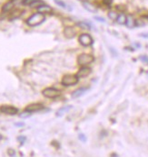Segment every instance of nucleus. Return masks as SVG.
Segmentation results:
<instances>
[{"label": "nucleus", "mask_w": 148, "mask_h": 157, "mask_svg": "<svg viewBox=\"0 0 148 157\" xmlns=\"http://www.w3.org/2000/svg\"><path fill=\"white\" fill-rule=\"evenodd\" d=\"M71 108H72L71 106H66V107H64V108L60 109L56 112V116H57V117H61V116H63L65 113L68 112L69 110L71 109Z\"/></svg>", "instance_id": "16"}, {"label": "nucleus", "mask_w": 148, "mask_h": 157, "mask_svg": "<svg viewBox=\"0 0 148 157\" xmlns=\"http://www.w3.org/2000/svg\"><path fill=\"white\" fill-rule=\"evenodd\" d=\"M80 1H82V2H85L86 0H80Z\"/></svg>", "instance_id": "28"}, {"label": "nucleus", "mask_w": 148, "mask_h": 157, "mask_svg": "<svg viewBox=\"0 0 148 157\" xmlns=\"http://www.w3.org/2000/svg\"><path fill=\"white\" fill-rule=\"evenodd\" d=\"M87 90V88H80L76 90H75L73 93H72V97L74 98H80L81 96L84 94Z\"/></svg>", "instance_id": "13"}, {"label": "nucleus", "mask_w": 148, "mask_h": 157, "mask_svg": "<svg viewBox=\"0 0 148 157\" xmlns=\"http://www.w3.org/2000/svg\"><path fill=\"white\" fill-rule=\"evenodd\" d=\"M16 126H23V124H16Z\"/></svg>", "instance_id": "27"}, {"label": "nucleus", "mask_w": 148, "mask_h": 157, "mask_svg": "<svg viewBox=\"0 0 148 157\" xmlns=\"http://www.w3.org/2000/svg\"><path fill=\"white\" fill-rule=\"evenodd\" d=\"M79 139L81 140L82 142H85L86 141V138L84 135H79Z\"/></svg>", "instance_id": "26"}, {"label": "nucleus", "mask_w": 148, "mask_h": 157, "mask_svg": "<svg viewBox=\"0 0 148 157\" xmlns=\"http://www.w3.org/2000/svg\"><path fill=\"white\" fill-rule=\"evenodd\" d=\"M91 72H92L91 68H89V67H87V66H83V67H81V68L79 69V71H77L76 77L78 78H85V77L89 76V75L91 74Z\"/></svg>", "instance_id": "6"}, {"label": "nucleus", "mask_w": 148, "mask_h": 157, "mask_svg": "<svg viewBox=\"0 0 148 157\" xmlns=\"http://www.w3.org/2000/svg\"><path fill=\"white\" fill-rule=\"evenodd\" d=\"M0 111L4 114L6 115H17L18 113V109L17 108L13 107V106H2L0 107Z\"/></svg>", "instance_id": "7"}, {"label": "nucleus", "mask_w": 148, "mask_h": 157, "mask_svg": "<svg viewBox=\"0 0 148 157\" xmlns=\"http://www.w3.org/2000/svg\"><path fill=\"white\" fill-rule=\"evenodd\" d=\"M36 9H37V11H38V13L43 14V15L50 14V13H52V11H53L52 7L50 6L49 5H46V4L42 5L41 6H39V7L36 8Z\"/></svg>", "instance_id": "11"}, {"label": "nucleus", "mask_w": 148, "mask_h": 157, "mask_svg": "<svg viewBox=\"0 0 148 157\" xmlns=\"http://www.w3.org/2000/svg\"><path fill=\"white\" fill-rule=\"evenodd\" d=\"M30 114H31V113H29V112H27V111H26V113L21 114V115H20V117H30Z\"/></svg>", "instance_id": "24"}, {"label": "nucleus", "mask_w": 148, "mask_h": 157, "mask_svg": "<svg viewBox=\"0 0 148 157\" xmlns=\"http://www.w3.org/2000/svg\"><path fill=\"white\" fill-rule=\"evenodd\" d=\"M78 41L80 43V44L84 46V47H88L91 46L94 43V40L92 38V36L89 33H82L79 35L78 37Z\"/></svg>", "instance_id": "4"}, {"label": "nucleus", "mask_w": 148, "mask_h": 157, "mask_svg": "<svg viewBox=\"0 0 148 157\" xmlns=\"http://www.w3.org/2000/svg\"><path fill=\"white\" fill-rule=\"evenodd\" d=\"M13 8H14V3L12 1H8L2 6V11L5 13H7L13 10Z\"/></svg>", "instance_id": "14"}, {"label": "nucleus", "mask_w": 148, "mask_h": 157, "mask_svg": "<svg viewBox=\"0 0 148 157\" xmlns=\"http://www.w3.org/2000/svg\"><path fill=\"white\" fill-rule=\"evenodd\" d=\"M95 19L97 21H98V22H101V23H105V20L103 17H100V16H95Z\"/></svg>", "instance_id": "23"}, {"label": "nucleus", "mask_w": 148, "mask_h": 157, "mask_svg": "<svg viewBox=\"0 0 148 157\" xmlns=\"http://www.w3.org/2000/svg\"><path fill=\"white\" fill-rule=\"evenodd\" d=\"M77 26H78V27H80L81 29L91 30V25H90L88 23L84 22V21H82V22H79V23H77Z\"/></svg>", "instance_id": "17"}, {"label": "nucleus", "mask_w": 148, "mask_h": 157, "mask_svg": "<svg viewBox=\"0 0 148 157\" xmlns=\"http://www.w3.org/2000/svg\"><path fill=\"white\" fill-rule=\"evenodd\" d=\"M35 1V0H23V5H25V6H30Z\"/></svg>", "instance_id": "21"}, {"label": "nucleus", "mask_w": 148, "mask_h": 157, "mask_svg": "<svg viewBox=\"0 0 148 157\" xmlns=\"http://www.w3.org/2000/svg\"><path fill=\"white\" fill-rule=\"evenodd\" d=\"M113 3V0H103V4L107 6H110Z\"/></svg>", "instance_id": "22"}, {"label": "nucleus", "mask_w": 148, "mask_h": 157, "mask_svg": "<svg viewBox=\"0 0 148 157\" xmlns=\"http://www.w3.org/2000/svg\"><path fill=\"white\" fill-rule=\"evenodd\" d=\"M42 94L47 98H56L60 96L61 92L55 88H47L42 91Z\"/></svg>", "instance_id": "5"}, {"label": "nucleus", "mask_w": 148, "mask_h": 157, "mask_svg": "<svg viewBox=\"0 0 148 157\" xmlns=\"http://www.w3.org/2000/svg\"><path fill=\"white\" fill-rule=\"evenodd\" d=\"M83 6H84V8L85 10H87L90 13H97V7L95 5H93V4H91V3H89L87 1L83 2Z\"/></svg>", "instance_id": "10"}, {"label": "nucleus", "mask_w": 148, "mask_h": 157, "mask_svg": "<svg viewBox=\"0 0 148 157\" xmlns=\"http://www.w3.org/2000/svg\"><path fill=\"white\" fill-rule=\"evenodd\" d=\"M95 61V58L93 55L88 53H82L77 57V64L80 66H86L88 64H91Z\"/></svg>", "instance_id": "2"}, {"label": "nucleus", "mask_w": 148, "mask_h": 157, "mask_svg": "<svg viewBox=\"0 0 148 157\" xmlns=\"http://www.w3.org/2000/svg\"><path fill=\"white\" fill-rule=\"evenodd\" d=\"M43 105L42 104H39V103H35V104H31V105H28L27 108H26V111L27 112H29V113H33V112H37L39 110L43 109Z\"/></svg>", "instance_id": "9"}, {"label": "nucleus", "mask_w": 148, "mask_h": 157, "mask_svg": "<svg viewBox=\"0 0 148 157\" xmlns=\"http://www.w3.org/2000/svg\"><path fill=\"white\" fill-rule=\"evenodd\" d=\"M125 25L128 28H130V29H133L134 27H135V19H134V17L132 16V15H129V16H126Z\"/></svg>", "instance_id": "12"}, {"label": "nucleus", "mask_w": 148, "mask_h": 157, "mask_svg": "<svg viewBox=\"0 0 148 157\" xmlns=\"http://www.w3.org/2000/svg\"><path fill=\"white\" fill-rule=\"evenodd\" d=\"M115 21H116L117 24H119V25H125V22H126V16H125V14L121 13V14L118 15V16H117V18H116Z\"/></svg>", "instance_id": "15"}, {"label": "nucleus", "mask_w": 148, "mask_h": 157, "mask_svg": "<svg viewBox=\"0 0 148 157\" xmlns=\"http://www.w3.org/2000/svg\"><path fill=\"white\" fill-rule=\"evenodd\" d=\"M46 20V16L43 14H40V13H35L34 14L30 17L27 18V24L29 25V26H37L39 25H41L42 23H44V21Z\"/></svg>", "instance_id": "1"}, {"label": "nucleus", "mask_w": 148, "mask_h": 157, "mask_svg": "<svg viewBox=\"0 0 148 157\" xmlns=\"http://www.w3.org/2000/svg\"><path fill=\"white\" fill-rule=\"evenodd\" d=\"M117 16H118V14H117L115 11H109V12H108V17H109L111 20H113V21H115V20H116Z\"/></svg>", "instance_id": "19"}, {"label": "nucleus", "mask_w": 148, "mask_h": 157, "mask_svg": "<svg viewBox=\"0 0 148 157\" xmlns=\"http://www.w3.org/2000/svg\"><path fill=\"white\" fill-rule=\"evenodd\" d=\"M140 60L145 62V63H148V56H141L140 57Z\"/></svg>", "instance_id": "25"}, {"label": "nucleus", "mask_w": 148, "mask_h": 157, "mask_svg": "<svg viewBox=\"0 0 148 157\" xmlns=\"http://www.w3.org/2000/svg\"><path fill=\"white\" fill-rule=\"evenodd\" d=\"M62 84L66 87L69 86H74L76 84H77L78 82V78L76 77V75H73V74H66L63 78H62Z\"/></svg>", "instance_id": "3"}, {"label": "nucleus", "mask_w": 148, "mask_h": 157, "mask_svg": "<svg viewBox=\"0 0 148 157\" xmlns=\"http://www.w3.org/2000/svg\"><path fill=\"white\" fill-rule=\"evenodd\" d=\"M55 2H56V4L58 5L60 7H63V8H66V4H65L63 1H61V0H55Z\"/></svg>", "instance_id": "20"}, {"label": "nucleus", "mask_w": 148, "mask_h": 157, "mask_svg": "<svg viewBox=\"0 0 148 157\" xmlns=\"http://www.w3.org/2000/svg\"><path fill=\"white\" fill-rule=\"evenodd\" d=\"M42 5H44V2L42 0H35L33 4L30 6V7H33V8H38L39 6H41Z\"/></svg>", "instance_id": "18"}, {"label": "nucleus", "mask_w": 148, "mask_h": 157, "mask_svg": "<svg viewBox=\"0 0 148 157\" xmlns=\"http://www.w3.org/2000/svg\"><path fill=\"white\" fill-rule=\"evenodd\" d=\"M76 31L72 26H67V27H66L64 29V35H65V37L67 38V39L74 38L76 36Z\"/></svg>", "instance_id": "8"}]
</instances>
